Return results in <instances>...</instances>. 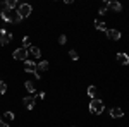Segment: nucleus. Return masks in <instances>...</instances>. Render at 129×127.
Instances as JSON below:
<instances>
[{"instance_id": "6", "label": "nucleus", "mask_w": 129, "mask_h": 127, "mask_svg": "<svg viewBox=\"0 0 129 127\" xmlns=\"http://www.w3.org/2000/svg\"><path fill=\"white\" fill-rule=\"evenodd\" d=\"M16 7H19L17 0H5V2L2 4V10H14Z\"/></svg>"}, {"instance_id": "5", "label": "nucleus", "mask_w": 129, "mask_h": 127, "mask_svg": "<svg viewBox=\"0 0 129 127\" xmlns=\"http://www.w3.org/2000/svg\"><path fill=\"white\" fill-rule=\"evenodd\" d=\"M10 39H12V34H10L7 29H0V45H7Z\"/></svg>"}, {"instance_id": "21", "label": "nucleus", "mask_w": 129, "mask_h": 127, "mask_svg": "<svg viewBox=\"0 0 129 127\" xmlns=\"http://www.w3.org/2000/svg\"><path fill=\"white\" fill-rule=\"evenodd\" d=\"M69 57L72 60H78V59H79V55H78V52H76V50H71V52H69Z\"/></svg>"}, {"instance_id": "20", "label": "nucleus", "mask_w": 129, "mask_h": 127, "mask_svg": "<svg viewBox=\"0 0 129 127\" xmlns=\"http://www.w3.org/2000/svg\"><path fill=\"white\" fill-rule=\"evenodd\" d=\"M88 95L95 98V96H96V88H95V86H89V88H88Z\"/></svg>"}, {"instance_id": "25", "label": "nucleus", "mask_w": 129, "mask_h": 127, "mask_svg": "<svg viewBox=\"0 0 129 127\" xmlns=\"http://www.w3.org/2000/svg\"><path fill=\"white\" fill-rule=\"evenodd\" d=\"M38 98H40V100H43V98H45V93H43V91H40V93H38Z\"/></svg>"}, {"instance_id": "9", "label": "nucleus", "mask_w": 129, "mask_h": 127, "mask_svg": "<svg viewBox=\"0 0 129 127\" xmlns=\"http://www.w3.org/2000/svg\"><path fill=\"white\" fill-rule=\"evenodd\" d=\"M110 117L112 118H120V117H124V110L119 107H114L112 110H110Z\"/></svg>"}, {"instance_id": "23", "label": "nucleus", "mask_w": 129, "mask_h": 127, "mask_svg": "<svg viewBox=\"0 0 129 127\" xmlns=\"http://www.w3.org/2000/svg\"><path fill=\"white\" fill-rule=\"evenodd\" d=\"M66 41H67V36H66V34H60L59 36V43L60 45H66Z\"/></svg>"}, {"instance_id": "22", "label": "nucleus", "mask_w": 129, "mask_h": 127, "mask_svg": "<svg viewBox=\"0 0 129 127\" xmlns=\"http://www.w3.org/2000/svg\"><path fill=\"white\" fill-rule=\"evenodd\" d=\"M5 91H7V84H5L4 81H0V95H4Z\"/></svg>"}, {"instance_id": "2", "label": "nucleus", "mask_w": 129, "mask_h": 127, "mask_svg": "<svg viewBox=\"0 0 129 127\" xmlns=\"http://www.w3.org/2000/svg\"><path fill=\"white\" fill-rule=\"evenodd\" d=\"M103 110H105L103 101H102V100H98V98H91V101H89V112H91V113L100 115Z\"/></svg>"}, {"instance_id": "11", "label": "nucleus", "mask_w": 129, "mask_h": 127, "mask_svg": "<svg viewBox=\"0 0 129 127\" xmlns=\"http://www.w3.org/2000/svg\"><path fill=\"white\" fill-rule=\"evenodd\" d=\"M117 62H119L120 65H127L129 64V55L127 53H122V52L117 53Z\"/></svg>"}, {"instance_id": "13", "label": "nucleus", "mask_w": 129, "mask_h": 127, "mask_svg": "<svg viewBox=\"0 0 129 127\" xmlns=\"http://www.w3.org/2000/svg\"><path fill=\"white\" fill-rule=\"evenodd\" d=\"M48 67H50V64L47 60H40V62L36 64V70H38V72H45V70H48Z\"/></svg>"}, {"instance_id": "14", "label": "nucleus", "mask_w": 129, "mask_h": 127, "mask_svg": "<svg viewBox=\"0 0 129 127\" xmlns=\"http://www.w3.org/2000/svg\"><path fill=\"white\" fill-rule=\"evenodd\" d=\"M107 7H109V10H114V12H120L122 10V5L119 2H107Z\"/></svg>"}, {"instance_id": "15", "label": "nucleus", "mask_w": 129, "mask_h": 127, "mask_svg": "<svg viewBox=\"0 0 129 127\" xmlns=\"http://www.w3.org/2000/svg\"><path fill=\"white\" fill-rule=\"evenodd\" d=\"M24 88H26L28 93H35V91H36V86H35L33 81H26V82H24Z\"/></svg>"}, {"instance_id": "4", "label": "nucleus", "mask_w": 129, "mask_h": 127, "mask_svg": "<svg viewBox=\"0 0 129 127\" xmlns=\"http://www.w3.org/2000/svg\"><path fill=\"white\" fill-rule=\"evenodd\" d=\"M14 60H26L28 59V48H17L14 50Z\"/></svg>"}, {"instance_id": "12", "label": "nucleus", "mask_w": 129, "mask_h": 127, "mask_svg": "<svg viewBox=\"0 0 129 127\" xmlns=\"http://www.w3.org/2000/svg\"><path fill=\"white\" fill-rule=\"evenodd\" d=\"M28 55L35 57V59H40V57H41V52H40L38 47H29V48H28Z\"/></svg>"}, {"instance_id": "8", "label": "nucleus", "mask_w": 129, "mask_h": 127, "mask_svg": "<svg viewBox=\"0 0 129 127\" xmlns=\"http://www.w3.org/2000/svg\"><path fill=\"white\" fill-rule=\"evenodd\" d=\"M24 70L26 72H31V74H35L36 72V64L33 62V60H24Z\"/></svg>"}, {"instance_id": "1", "label": "nucleus", "mask_w": 129, "mask_h": 127, "mask_svg": "<svg viewBox=\"0 0 129 127\" xmlns=\"http://www.w3.org/2000/svg\"><path fill=\"white\" fill-rule=\"evenodd\" d=\"M2 19L5 21V22H14V24H19L22 17H21L19 14H17V10H2Z\"/></svg>"}, {"instance_id": "17", "label": "nucleus", "mask_w": 129, "mask_h": 127, "mask_svg": "<svg viewBox=\"0 0 129 127\" xmlns=\"http://www.w3.org/2000/svg\"><path fill=\"white\" fill-rule=\"evenodd\" d=\"M2 120H4V122H7V124H9V122H12V120H14V113H12V112H5Z\"/></svg>"}, {"instance_id": "7", "label": "nucleus", "mask_w": 129, "mask_h": 127, "mask_svg": "<svg viewBox=\"0 0 129 127\" xmlns=\"http://www.w3.org/2000/svg\"><path fill=\"white\" fill-rule=\"evenodd\" d=\"M35 103H36L35 101V96H24L22 98V105L28 108V110H33L35 108Z\"/></svg>"}, {"instance_id": "3", "label": "nucleus", "mask_w": 129, "mask_h": 127, "mask_svg": "<svg viewBox=\"0 0 129 127\" xmlns=\"http://www.w3.org/2000/svg\"><path fill=\"white\" fill-rule=\"evenodd\" d=\"M31 12H33V7H31L29 4H19V7H17V14H19L22 19H24V17H29Z\"/></svg>"}, {"instance_id": "18", "label": "nucleus", "mask_w": 129, "mask_h": 127, "mask_svg": "<svg viewBox=\"0 0 129 127\" xmlns=\"http://www.w3.org/2000/svg\"><path fill=\"white\" fill-rule=\"evenodd\" d=\"M29 47H31L29 36H24V38H22V48H29Z\"/></svg>"}, {"instance_id": "10", "label": "nucleus", "mask_w": 129, "mask_h": 127, "mask_svg": "<svg viewBox=\"0 0 129 127\" xmlns=\"http://www.w3.org/2000/svg\"><path fill=\"white\" fill-rule=\"evenodd\" d=\"M105 33H107V38H109V39H114V41L120 38V31L119 29H107Z\"/></svg>"}, {"instance_id": "19", "label": "nucleus", "mask_w": 129, "mask_h": 127, "mask_svg": "<svg viewBox=\"0 0 129 127\" xmlns=\"http://www.w3.org/2000/svg\"><path fill=\"white\" fill-rule=\"evenodd\" d=\"M107 10H109V7H107V2H105V4H103V5L100 7L98 14H102V16H105V14H107Z\"/></svg>"}, {"instance_id": "24", "label": "nucleus", "mask_w": 129, "mask_h": 127, "mask_svg": "<svg viewBox=\"0 0 129 127\" xmlns=\"http://www.w3.org/2000/svg\"><path fill=\"white\" fill-rule=\"evenodd\" d=\"M0 127H9V124H7V122H4V120H0Z\"/></svg>"}, {"instance_id": "16", "label": "nucleus", "mask_w": 129, "mask_h": 127, "mask_svg": "<svg viewBox=\"0 0 129 127\" xmlns=\"http://www.w3.org/2000/svg\"><path fill=\"white\" fill-rule=\"evenodd\" d=\"M95 28L98 31H107L109 28H107V24L103 22V21H95Z\"/></svg>"}]
</instances>
